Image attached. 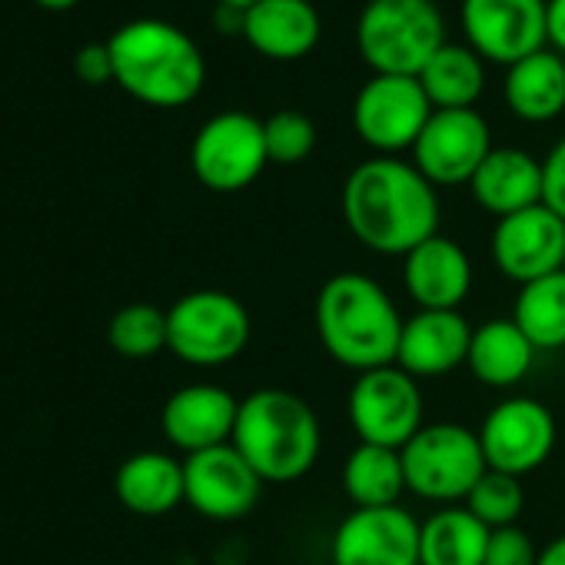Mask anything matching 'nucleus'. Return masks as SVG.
I'll list each match as a JSON object with an SVG mask.
<instances>
[{
	"instance_id": "37",
	"label": "nucleus",
	"mask_w": 565,
	"mask_h": 565,
	"mask_svg": "<svg viewBox=\"0 0 565 565\" xmlns=\"http://www.w3.org/2000/svg\"><path fill=\"white\" fill-rule=\"evenodd\" d=\"M535 565H565V535H558L548 545H542Z\"/></svg>"
},
{
	"instance_id": "13",
	"label": "nucleus",
	"mask_w": 565,
	"mask_h": 565,
	"mask_svg": "<svg viewBox=\"0 0 565 565\" xmlns=\"http://www.w3.org/2000/svg\"><path fill=\"white\" fill-rule=\"evenodd\" d=\"M183 486H186V502L196 515L213 522H236L256 509L266 482L239 456V449L226 443L186 456Z\"/></svg>"
},
{
	"instance_id": "28",
	"label": "nucleus",
	"mask_w": 565,
	"mask_h": 565,
	"mask_svg": "<svg viewBox=\"0 0 565 565\" xmlns=\"http://www.w3.org/2000/svg\"><path fill=\"white\" fill-rule=\"evenodd\" d=\"M512 323L539 353L565 350V269L519 287Z\"/></svg>"
},
{
	"instance_id": "20",
	"label": "nucleus",
	"mask_w": 565,
	"mask_h": 565,
	"mask_svg": "<svg viewBox=\"0 0 565 565\" xmlns=\"http://www.w3.org/2000/svg\"><path fill=\"white\" fill-rule=\"evenodd\" d=\"M323 34V18L310 0H256L243 14L246 44L269 61H300Z\"/></svg>"
},
{
	"instance_id": "22",
	"label": "nucleus",
	"mask_w": 565,
	"mask_h": 565,
	"mask_svg": "<svg viewBox=\"0 0 565 565\" xmlns=\"http://www.w3.org/2000/svg\"><path fill=\"white\" fill-rule=\"evenodd\" d=\"M114 492L124 502V509H130L134 515H147V519L167 515L180 502H186L183 462L157 449L134 452L130 459L120 462L114 476Z\"/></svg>"
},
{
	"instance_id": "21",
	"label": "nucleus",
	"mask_w": 565,
	"mask_h": 565,
	"mask_svg": "<svg viewBox=\"0 0 565 565\" xmlns=\"http://www.w3.org/2000/svg\"><path fill=\"white\" fill-rule=\"evenodd\" d=\"M472 200L495 220L542 203V160L519 147H492L469 180Z\"/></svg>"
},
{
	"instance_id": "30",
	"label": "nucleus",
	"mask_w": 565,
	"mask_h": 565,
	"mask_svg": "<svg viewBox=\"0 0 565 565\" xmlns=\"http://www.w3.org/2000/svg\"><path fill=\"white\" fill-rule=\"evenodd\" d=\"M482 525L502 529V525H519V515L525 509V489L519 476L486 469L482 479L472 486V492L462 502Z\"/></svg>"
},
{
	"instance_id": "35",
	"label": "nucleus",
	"mask_w": 565,
	"mask_h": 565,
	"mask_svg": "<svg viewBox=\"0 0 565 565\" xmlns=\"http://www.w3.org/2000/svg\"><path fill=\"white\" fill-rule=\"evenodd\" d=\"M545 34L548 44L565 57V0H545Z\"/></svg>"
},
{
	"instance_id": "6",
	"label": "nucleus",
	"mask_w": 565,
	"mask_h": 565,
	"mask_svg": "<svg viewBox=\"0 0 565 565\" xmlns=\"http://www.w3.org/2000/svg\"><path fill=\"white\" fill-rule=\"evenodd\" d=\"M399 452L406 489L436 505L466 502L489 469L479 433L462 423H426Z\"/></svg>"
},
{
	"instance_id": "33",
	"label": "nucleus",
	"mask_w": 565,
	"mask_h": 565,
	"mask_svg": "<svg viewBox=\"0 0 565 565\" xmlns=\"http://www.w3.org/2000/svg\"><path fill=\"white\" fill-rule=\"evenodd\" d=\"M542 203L565 220V137L542 160Z\"/></svg>"
},
{
	"instance_id": "23",
	"label": "nucleus",
	"mask_w": 565,
	"mask_h": 565,
	"mask_svg": "<svg viewBox=\"0 0 565 565\" xmlns=\"http://www.w3.org/2000/svg\"><path fill=\"white\" fill-rule=\"evenodd\" d=\"M535 347L525 340V333L512 323V317L486 320L482 327H472V343L466 356V370L476 383L489 390H512L519 386L535 363Z\"/></svg>"
},
{
	"instance_id": "39",
	"label": "nucleus",
	"mask_w": 565,
	"mask_h": 565,
	"mask_svg": "<svg viewBox=\"0 0 565 565\" xmlns=\"http://www.w3.org/2000/svg\"><path fill=\"white\" fill-rule=\"evenodd\" d=\"M216 4H230V8H239V11H246V8H253L256 0H216Z\"/></svg>"
},
{
	"instance_id": "12",
	"label": "nucleus",
	"mask_w": 565,
	"mask_h": 565,
	"mask_svg": "<svg viewBox=\"0 0 565 565\" xmlns=\"http://www.w3.org/2000/svg\"><path fill=\"white\" fill-rule=\"evenodd\" d=\"M492 150L486 117L472 110H433L419 140L413 143V167L433 186H459L476 177Z\"/></svg>"
},
{
	"instance_id": "3",
	"label": "nucleus",
	"mask_w": 565,
	"mask_h": 565,
	"mask_svg": "<svg viewBox=\"0 0 565 565\" xmlns=\"http://www.w3.org/2000/svg\"><path fill=\"white\" fill-rule=\"evenodd\" d=\"M263 482L303 479L323 449V426L317 409L290 390L263 386L239 399L236 429L230 439Z\"/></svg>"
},
{
	"instance_id": "26",
	"label": "nucleus",
	"mask_w": 565,
	"mask_h": 565,
	"mask_svg": "<svg viewBox=\"0 0 565 565\" xmlns=\"http://www.w3.org/2000/svg\"><path fill=\"white\" fill-rule=\"evenodd\" d=\"M433 110H472L486 90L482 57L469 44H443L419 71Z\"/></svg>"
},
{
	"instance_id": "5",
	"label": "nucleus",
	"mask_w": 565,
	"mask_h": 565,
	"mask_svg": "<svg viewBox=\"0 0 565 565\" xmlns=\"http://www.w3.org/2000/svg\"><path fill=\"white\" fill-rule=\"evenodd\" d=\"M356 44L373 74L419 77L446 44V21L433 0H370L356 24Z\"/></svg>"
},
{
	"instance_id": "36",
	"label": "nucleus",
	"mask_w": 565,
	"mask_h": 565,
	"mask_svg": "<svg viewBox=\"0 0 565 565\" xmlns=\"http://www.w3.org/2000/svg\"><path fill=\"white\" fill-rule=\"evenodd\" d=\"M243 14L239 8H230V4H216V14H213V24L223 31V34H243Z\"/></svg>"
},
{
	"instance_id": "25",
	"label": "nucleus",
	"mask_w": 565,
	"mask_h": 565,
	"mask_svg": "<svg viewBox=\"0 0 565 565\" xmlns=\"http://www.w3.org/2000/svg\"><path fill=\"white\" fill-rule=\"evenodd\" d=\"M489 532L466 505H443L419 522V565H482Z\"/></svg>"
},
{
	"instance_id": "34",
	"label": "nucleus",
	"mask_w": 565,
	"mask_h": 565,
	"mask_svg": "<svg viewBox=\"0 0 565 565\" xmlns=\"http://www.w3.org/2000/svg\"><path fill=\"white\" fill-rule=\"evenodd\" d=\"M74 71L84 84H107L114 81V54L110 44H87L74 57Z\"/></svg>"
},
{
	"instance_id": "29",
	"label": "nucleus",
	"mask_w": 565,
	"mask_h": 565,
	"mask_svg": "<svg viewBox=\"0 0 565 565\" xmlns=\"http://www.w3.org/2000/svg\"><path fill=\"white\" fill-rule=\"evenodd\" d=\"M107 343L124 360H153L157 353L170 350L167 310L153 303H130L117 310L107 327Z\"/></svg>"
},
{
	"instance_id": "2",
	"label": "nucleus",
	"mask_w": 565,
	"mask_h": 565,
	"mask_svg": "<svg viewBox=\"0 0 565 565\" xmlns=\"http://www.w3.org/2000/svg\"><path fill=\"white\" fill-rule=\"evenodd\" d=\"M313 323L323 350L360 376L396 363L406 320L383 282L347 269L320 287Z\"/></svg>"
},
{
	"instance_id": "4",
	"label": "nucleus",
	"mask_w": 565,
	"mask_h": 565,
	"mask_svg": "<svg viewBox=\"0 0 565 565\" xmlns=\"http://www.w3.org/2000/svg\"><path fill=\"white\" fill-rule=\"evenodd\" d=\"M107 44L114 54V81L140 104L173 110L203 90L206 61L200 47L167 21H130Z\"/></svg>"
},
{
	"instance_id": "38",
	"label": "nucleus",
	"mask_w": 565,
	"mask_h": 565,
	"mask_svg": "<svg viewBox=\"0 0 565 565\" xmlns=\"http://www.w3.org/2000/svg\"><path fill=\"white\" fill-rule=\"evenodd\" d=\"M41 8H47V11H67V8H74L77 0H38Z\"/></svg>"
},
{
	"instance_id": "19",
	"label": "nucleus",
	"mask_w": 565,
	"mask_h": 565,
	"mask_svg": "<svg viewBox=\"0 0 565 565\" xmlns=\"http://www.w3.org/2000/svg\"><path fill=\"white\" fill-rule=\"evenodd\" d=\"M472 327L459 310H416L403 323L396 366L413 380H439L466 366Z\"/></svg>"
},
{
	"instance_id": "15",
	"label": "nucleus",
	"mask_w": 565,
	"mask_h": 565,
	"mask_svg": "<svg viewBox=\"0 0 565 565\" xmlns=\"http://www.w3.org/2000/svg\"><path fill=\"white\" fill-rule=\"evenodd\" d=\"M466 44L495 64H515L548 44L545 0H462Z\"/></svg>"
},
{
	"instance_id": "31",
	"label": "nucleus",
	"mask_w": 565,
	"mask_h": 565,
	"mask_svg": "<svg viewBox=\"0 0 565 565\" xmlns=\"http://www.w3.org/2000/svg\"><path fill=\"white\" fill-rule=\"evenodd\" d=\"M266 157L269 163L294 167L303 163L317 150V124L300 110H276L263 120Z\"/></svg>"
},
{
	"instance_id": "16",
	"label": "nucleus",
	"mask_w": 565,
	"mask_h": 565,
	"mask_svg": "<svg viewBox=\"0 0 565 565\" xmlns=\"http://www.w3.org/2000/svg\"><path fill=\"white\" fill-rule=\"evenodd\" d=\"M333 565H419V522L403 505L353 509L333 532Z\"/></svg>"
},
{
	"instance_id": "27",
	"label": "nucleus",
	"mask_w": 565,
	"mask_h": 565,
	"mask_svg": "<svg viewBox=\"0 0 565 565\" xmlns=\"http://www.w3.org/2000/svg\"><path fill=\"white\" fill-rule=\"evenodd\" d=\"M343 492L356 509L399 505L403 492H409L403 472V452L356 443V449L343 462Z\"/></svg>"
},
{
	"instance_id": "1",
	"label": "nucleus",
	"mask_w": 565,
	"mask_h": 565,
	"mask_svg": "<svg viewBox=\"0 0 565 565\" xmlns=\"http://www.w3.org/2000/svg\"><path fill=\"white\" fill-rule=\"evenodd\" d=\"M347 230L370 253L406 256L439 233L436 186L399 157H370L343 183Z\"/></svg>"
},
{
	"instance_id": "18",
	"label": "nucleus",
	"mask_w": 565,
	"mask_h": 565,
	"mask_svg": "<svg viewBox=\"0 0 565 565\" xmlns=\"http://www.w3.org/2000/svg\"><path fill=\"white\" fill-rule=\"evenodd\" d=\"M403 287L419 310H459L472 294V259L452 236H429L403 256Z\"/></svg>"
},
{
	"instance_id": "17",
	"label": "nucleus",
	"mask_w": 565,
	"mask_h": 565,
	"mask_svg": "<svg viewBox=\"0 0 565 565\" xmlns=\"http://www.w3.org/2000/svg\"><path fill=\"white\" fill-rule=\"evenodd\" d=\"M239 399L216 383L180 386L160 409V429L167 443L186 456L226 446L236 429Z\"/></svg>"
},
{
	"instance_id": "24",
	"label": "nucleus",
	"mask_w": 565,
	"mask_h": 565,
	"mask_svg": "<svg viewBox=\"0 0 565 565\" xmlns=\"http://www.w3.org/2000/svg\"><path fill=\"white\" fill-rule=\"evenodd\" d=\"M505 104L519 120L545 124L565 110V57L558 51H535L505 71Z\"/></svg>"
},
{
	"instance_id": "11",
	"label": "nucleus",
	"mask_w": 565,
	"mask_h": 565,
	"mask_svg": "<svg viewBox=\"0 0 565 565\" xmlns=\"http://www.w3.org/2000/svg\"><path fill=\"white\" fill-rule=\"evenodd\" d=\"M476 433L489 469L519 479L542 469L558 443V426L552 409L532 396H509L495 403Z\"/></svg>"
},
{
	"instance_id": "10",
	"label": "nucleus",
	"mask_w": 565,
	"mask_h": 565,
	"mask_svg": "<svg viewBox=\"0 0 565 565\" xmlns=\"http://www.w3.org/2000/svg\"><path fill=\"white\" fill-rule=\"evenodd\" d=\"M429 117L433 104L419 77L373 74L353 100V127L363 143L376 150V157L413 150Z\"/></svg>"
},
{
	"instance_id": "14",
	"label": "nucleus",
	"mask_w": 565,
	"mask_h": 565,
	"mask_svg": "<svg viewBox=\"0 0 565 565\" xmlns=\"http://www.w3.org/2000/svg\"><path fill=\"white\" fill-rule=\"evenodd\" d=\"M492 263L519 287L565 269V220L545 203L495 220Z\"/></svg>"
},
{
	"instance_id": "7",
	"label": "nucleus",
	"mask_w": 565,
	"mask_h": 565,
	"mask_svg": "<svg viewBox=\"0 0 565 565\" xmlns=\"http://www.w3.org/2000/svg\"><path fill=\"white\" fill-rule=\"evenodd\" d=\"M167 327L170 353L200 370L233 363L253 337L249 310L226 290L183 294L167 310Z\"/></svg>"
},
{
	"instance_id": "8",
	"label": "nucleus",
	"mask_w": 565,
	"mask_h": 565,
	"mask_svg": "<svg viewBox=\"0 0 565 565\" xmlns=\"http://www.w3.org/2000/svg\"><path fill=\"white\" fill-rule=\"evenodd\" d=\"M347 416L360 443L403 449L426 426L419 380L396 363L360 373L347 396Z\"/></svg>"
},
{
	"instance_id": "32",
	"label": "nucleus",
	"mask_w": 565,
	"mask_h": 565,
	"mask_svg": "<svg viewBox=\"0 0 565 565\" xmlns=\"http://www.w3.org/2000/svg\"><path fill=\"white\" fill-rule=\"evenodd\" d=\"M539 548L522 525H502L489 532L482 565H535Z\"/></svg>"
},
{
	"instance_id": "9",
	"label": "nucleus",
	"mask_w": 565,
	"mask_h": 565,
	"mask_svg": "<svg viewBox=\"0 0 565 565\" xmlns=\"http://www.w3.org/2000/svg\"><path fill=\"white\" fill-rule=\"evenodd\" d=\"M266 163L269 157H266L263 120L243 110H223L210 117L196 130L190 147L193 177L213 193L246 190L263 173Z\"/></svg>"
}]
</instances>
